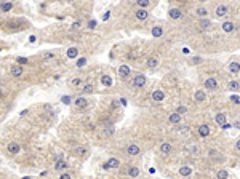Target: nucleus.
Masks as SVG:
<instances>
[{
  "label": "nucleus",
  "mask_w": 240,
  "mask_h": 179,
  "mask_svg": "<svg viewBox=\"0 0 240 179\" xmlns=\"http://www.w3.org/2000/svg\"><path fill=\"white\" fill-rule=\"evenodd\" d=\"M195 15H198L200 18H205V16H208V10H206L205 7H198L195 10Z\"/></svg>",
  "instance_id": "25"
},
{
  "label": "nucleus",
  "mask_w": 240,
  "mask_h": 179,
  "mask_svg": "<svg viewBox=\"0 0 240 179\" xmlns=\"http://www.w3.org/2000/svg\"><path fill=\"white\" fill-rule=\"evenodd\" d=\"M215 120H216V123H218L219 126H223L224 123L227 122V117H226V114H216Z\"/></svg>",
  "instance_id": "17"
},
{
  "label": "nucleus",
  "mask_w": 240,
  "mask_h": 179,
  "mask_svg": "<svg viewBox=\"0 0 240 179\" xmlns=\"http://www.w3.org/2000/svg\"><path fill=\"white\" fill-rule=\"evenodd\" d=\"M67 58L69 59H75L77 56H78V48H75V47H71V48H69L67 50Z\"/></svg>",
  "instance_id": "19"
},
{
  "label": "nucleus",
  "mask_w": 240,
  "mask_h": 179,
  "mask_svg": "<svg viewBox=\"0 0 240 179\" xmlns=\"http://www.w3.org/2000/svg\"><path fill=\"white\" fill-rule=\"evenodd\" d=\"M159 66V58H155V56H152L147 59V67H151V69H154Z\"/></svg>",
  "instance_id": "22"
},
{
  "label": "nucleus",
  "mask_w": 240,
  "mask_h": 179,
  "mask_svg": "<svg viewBox=\"0 0 240 179\" xmlns=\"http://www.w3.org/2000/svg\"><path fill=\"white\" fill-rule=\"evenodd\" d=\"M93 85H91V83H86L85 86H83V90H82V91H83V93H93Z\"/></svg>",
  "instance_id": "34"
},
{
  "label": "nucleus",
  "mask_w": 240,
  "mask_h": 179,
  "mask_svg": "<svg viewBox=\"0 0 240 179\" xmlns=\"http://www.w3.org/2000/svg\"><path fill=\"white\" fill-rule=\"evenodd\" d=\"M152 35H154V37L155 39H160V37H162V35H163V29H162V27H160V26H155V27H152Z\"/></svg>",
  "instance_id": "20"
},
{
  "label": "nucleus",
  "mask_w": 240,
  "mask_h": 179,
  "mask_svg": "<svg viewBox=\"0 0 240 179\" xmlns=\"http://www.w3.org/2000/svg\"><path fill=\"white\" fill-rule=\"evenodd\" d=\"M135 16H136V19H139V21H146L147 18H149V13H147L146 8H139V10L135 13Z\"/></svg>",
  "instance_id": "6"
},
{
  "label": "nucleus",
  "mask_w": 240,
  "mask_h": 179,
  "mask_svg": "<svg viewBox=\"0 0 240 179\" xmlns=\"http://www.w3.org/2000/svg\"><path fill=\"white\" fill-rule=\"evenodd\" d=\"M109 18H110V15H109V11H107V13H104V15H103V19H104V21H107Z\"/></svg>",
  "instance_id": "46"
},
{
  "label": "nucleus",
  "mask_w": 240,
  "mask_h": 179,
  "mask_svg": "<svg viewBox=\"0 0 240 179\" xmlns=\"http://www.w3.org/2000/svg\"><path fill=\"white\" fill-rule=\"evenodd\" d=\"M59 179H72V178L69 176V174H61V178H59Z\"/></svg>",
  "instance_id": "47"
},
{
  "label": "nucleus",
  "mask_w": 240,
  "mask_h": 179,
  "mask_svg": "<svg viewBox=\"0 0 240 179\" xmlns=\"http://www.w3.org/2000/svg\"><path fill=\"white\" fill-rule=\"evenodd\" d=\"M200 2H206V0H200Z\"/></svg>",
  "instance_id": "55"
},
{
  "label": "nucleus",
  "mask_w": 240,
  "mask_h": 179,
  "mask_svg": "<svg viewBox=\"0 0 240 179\" xmlns=\"http://www.w3.org/2000/svg\"><path fill=\"white\" fill-rule=\"evenodd\" d=\"M230 101H232L234 104H239V102H240V98H239V94H232V96H230Z\"/></svg>",
  "instance_id": "39"
},
{
  "label": "nucleus",
  "mask_w": 240,
  "mask_h": 179,
  "mask_svg": "<svg viewBox=\"0 0 240 179\" xmlns=\"http://www.w3.org/2000/svg\"><path fill=\"white\" fill-rule=\"evenodd\" d=\"M198 62H202V58H194L192 59V64H198Z\"/></svg>",
  "instance_id": "45"
},
{
  "label": "nucleus",
  "mask_w": 240,
  "mask_h": 179,
  "mask_svg": "<svg viewBox=\"0 0 240 179\" xmlns=\"http://www.w3.org/2000/svg\"><path fill=\"white\" fill-rule=\"evenodd\" d=\"M194 98H195L197 102H203V101L206 99V93H205L203 90H197L195 94H194Z\"/></svg>",
  "instance_id": "10"
},
{
  "label": "nucleus",
  "mask_w": 240,
  "mask_h": 179,
  "mask_svg": "<svg viewBox=\"0 0 240 179\" xmlns=\"http://www.w3.org/2000/svg\"><path fill=\"white\" fill-rule=\"evenodd\" d=\"M74 152H75V155H83V154L86 152V149H85V147H78V149L74 150Z\"/></svg>",
  "instance_id": "38"
},
{
  "label": "nucleus",
  "mask_w": 240,
  "mask_h": 179,
  "mask_svg": "<svg viewBox=\"0 0 240 179\" xmlns=\"http://www.w3.org/2000/svg\"><path fill=\"white\" fill-rule=\"evenodd\" d=\"M2 93H3V91H2V88H0V98H2Z\"/></svg>",
  "instance_id": "54"
},
{
  "label": "nucleus",
  "mask_w": 240,
  "mask_h": 179,
  "mask_svg": "<svg viewBox=\"0 0 240 179\" xmlns=\"http://www.w3.org/2000/svg\"><path fill=\"white\" fill-rule=\"evenodd\" d=\"M27 112H29V111H27V109H24V111L21 112V117H24V115H27Z\"/></svg>",
  "instance_id": "51"
},
{
  "label": "nucleus",
  "mask_w": 240,
  "mask_h": 179,
  "mask_svg": "<svg viewBox=\"0 0 240 179\" xmlns=\"http://www.w3.org/2000/svg\"><path fill=\"white\" fill-rule=\"evenodd\" d=\"M229 71L232 72V74H239V72H240L239 62H237V61H235V62H230V64H229Z\"/></svg>",
  "instance_id": "26"
},
{
  "label": "nucleus",
  "mask_w": 240,
  "mask_h": 179,
  "mask_svg": "<svg viewBox=\"0 0 240 179\" xmlns=\"http://www.w3.org/2000/svg\"><path fill=\"white\" fill-rule=\"evenodd\" d=\"M16 62H19V64H27L29 61H27L26 58H18V59H16Z\"/></svg>",
  "instance_id": "43"
},
{
  "label": "nucleus",
  "mask_w": 240,
  "mask_h": 179,
  "mask_svg": "<svg viewBox=\"0 0 240 179\" xmlns=\"http://www.w3.org/2000/svg\"><path fill=\"white\" fill-rule=\"evenodd\" d=\"M0 26H2V22H0Z\"/></svg>",
  "instance_id": "56"
},
{
  "label": "nucleus",
  "mask_w": 240,
  "mask_h": 179,
  "mask_svg": "<svg viewBox=\"0 0 240 179\" xmlns=\"http://www.w3.org/2000/svg\"><path fill=\"white\" fill-rule=\"evenodd\" d=\"M144 85H146V77L142 74H138L135 79H133V86H135V88H144Z\"/></svg>",
  "instance_id": "1"
},
{
  "label": "nucleus",
  "mask_w": 240,
  "mask_h": 179,
  "mask_svg": "<svg viewBox=\"0 0 240 179\" xmlns=\"http://www.w3.org/2000/svg\"><path fill=\"white\" fill-rule=\"evenodd\" d=\"M186 112H187L186 105H179V107L176 109V114H179V115H183V114H186Z\"/></svg>",
  "instance_id": "36"
},
{
  "label": "nucleus",
  "mask_w": 240,
  "mask_h": 179,
  "mask_svg": "<svg viewBox=\"0 0 240 179\" xmlns=\"http://www.w3.org/2000/svg\"><path fill=\"white\" fill-rule=\"evenodd\" d=\"M0 8H2V11H5V13H7V11H10L11 8H13V5H11L10 2H3V3H2V7H0Z\"/></svg>",
  "instance_id": "32"
},
{
  "label": "nucleus",
  "mask_w": 240,
  "mask_h": 179,
  "mask_svg": "<svg viewBox=\"0 0 240 179\" xmlns=\"http://www.w3.org/2000/svg\"><path fill=\"white\" fill-rule=\"evenodd\" d=\"M37 42V37H35V35H32V37H31V43H35Z\"/></svg>",
  "instance_id": "49"
},
{
  "label": "nucleus",
  "mask_w": 240,
  "mask_h": 179,
  "mask_svg": "<svg viewBox=\"0 0 240 179\" xmlns=\"http://www.w3.org/2000/svg\"><path fill=\"white\" fill-rule=\"evenodd\" d=\"M171 152H173V146L170 144V142H162V144H160V154L170 155Z\"/></svg>",
  "instance_id": "4"
},
{
  "label": "nucleus",
  "mask_w": 240,
  "mask_h": 179,
  "mask_svg": "<svg viewBox=\"0 0 240 179\" xmlns=\"http://www.w3.org/2000/svg\"><path fill=\"white\" fill-rule=\"evenodd\" d=\"M183 53H184V54H189L191 51H189V48H184V50H183Z\"/></svg>",
  "instance_id": "52"
},
{
  "label": "nucleus",
  "mask_w": 240,
  "mask_h": 179,
  "mask_svg": "<svg viewBox=\"0 0 240 179\" xmlns=\"http://www.w3.org/2000/svg\"><path fill=\"white\" fill-rule=\"evenodd\" d=\"M127 154H128V155H133V157H135V155H139V154H141L139 146H138V144H130V146L127 147Z\"/></svg>",
  "instance_id": "5"
},
{
  "label": "nucleus",
  "mask_w": 240,
  "mask_h": 179,
  "mask_svg": "<svg viewBox=\"0 0 240 179\" xmlns=\"http://www.w3.org/2000/svg\"><path fill=\"white\" fill-rule=\"evenodd\" d=\"M19 150H21V147H19V144H18V142H10V144H8V152H10L11 155L19 154Z\"/></svg>",
  "instance_id": "9"
},
{
  "label": "nucleus",
  "mask_w": 240,
  "mask_h": 179,
  "mask_svg": "<svg viewBox=\"0 0 240 179\" xmlns=\"http://www.w3.org/2000/svg\"><path fill=\"white\" fill-rule=\"evenodd\" d=\"M131 74V69L127 66V64H122V66L119 67V77H122V79H127L128 75Z\"/></svg>",
  "instance_id": "3"
},
{
  "label": "nucleus",
  "mask_w": 240,
  "mask_h": 179,
  "mask_svg": "<svg viewBox=\"0 0 240 179\" xmlns=\"http://www.w3.org/2000/svg\"><path fill=\"white\" fill-rule=\"evenodd\" d=\"M221 27H223L224 32H234L235 24H234V22H230V21H226V22H223V24H221Z\"/></svg>",
  "instance_id": "14"
},
{
  "label": "nucleus",
  "mask_w": 240,
  "mask_h": 179,
  "mask_svg": "<svg viewBox=\"0 0 240 179\" xmlns=\"http://www.w3.org/2000/svg\"><path fill=\"white\" fill-rule=\"evenodd\" d=\"M114 131H115V128L110 125V126H106L104 128V134H107V136H110V134H114Z\"/></svg>",
  "instance_id": "35"
},
{
  "label": "nucleus",
  "mask_w": 240,
  "mask_h": 179,
  "mask_svg": "<svg viewBox=\"0 0 240 179\" xmlns=\"http://www.w3.org/2000/svg\"><path fill=\"white\" fill-rule=\"evenodd\" d=\"M198 26H200L203 30H206V29H210V27H211V21L210 19H202L200 22H198Z\"/></svg>",
  "instance_id": "27"
},
{
  "label": "nucleus",
  "mask_w": 240,
  "mask_h": 179,
  "mask_svg": "<svg viewBox=\"0 0 240 179\" xmlns=\"http://www.w3.org/2000/svg\"><path fill=\"white\" fill-rule=\"evenodd\" d=\"M227 86H229L230 91H235V90H239V82L237 80H230Z\"/></svg>",
  "instance_id": "30"
},
{
  "label": "nucleus",
  "mask_w": 240,
  "mask_h": 179,
  "mask_svg": "<svg viewBox=\"0 0 240 179\" xmlns=\"http://www.w3.org/2000/svg\"><path fill=\"white\" fill-rule=\"evenodd\" d=\"M22 74H24V71H22V67L19 66V64H16V66L11 67V75L13 77H21Z\"/></svg>",
  "instance_id": "12"
},
{
  "label": "nucleus",
  "mask_w": 240,
  "mask_h": 179,
  "mask_svg": "<svg viewBox=\"0 0 240 179\" xmlns=\"http://www.w3.org/2000/svg\"><path fill=\"white\" fill-rule=\"evenodd\" d=\"M74 104H75V107H78V109H83V107H86L88 101H86L85 98H77L75 101H74Z\"/></svg>",
  "instance_id": "18"
},
{
  "label": "nucleus",
  "mask_w": 240,
  "mask_h": 179,
  "mask_svg": "<svg viewBox=\"0 0 240 179\" xmlns=\"http://www.w3.org/2000/svg\"><path fill=\"white\" fill-rule=\"evenodd\" d=\"M216 16H219V18H223V16H226L227 15V7L226 5H219V7H216Z\"/></svg>",
  "instance_id": "16"
},
{
  "label": "nucleus",
  "mask_w": 240,
  "mask_h": 179,
  "mask_svg": "<svg viewBox=\"0 0 240 179\" xmlns=\"http://www.w3.org/2000/svg\"><path fill=\"white\" fill-rule=\"evenodd\" d=\"M61 102H63V104H71V102H72V98H71V96H63V98H61Z\"/></svg>",
  "instance_id": "37"
},
{
  "label": "nucleus",
  "mask_w": 240,
  "mask_h": 179,
  "mask_svg": "<svg viewBox=\"0 0 240 179\" xmlns=\"http://www.w3.org/2000/svg\"><path fill=\"white\" fill-rule=\"evenodd\" d=\"M216 178H218V179H227L229 174H227V171H226V169H219V171L216 173Z\"/></svg>",
  "instance_id": "29"
},
{
  "label": "nucleus",
  "mask_w": 240,
  "mask_h": 179,
  "mask_svg": "<svg viewBox=\"0 0 240 179\" xmlns=\"http://www.w3.org/2000/svg\"><path fill=\"white\" fill-rule=\"evenodd\" d=\"M101 83L106 85V86H110V85H112V79H110V77H107V75H104L103 79H101Z\"/></svg>",
  "instance_id": "31"
},
{
  "label": "nucleus",
  "mask_w": 240,
  "mask_h": 179,
  "mask_svg": "<svg viewBox=\"0 0 240 179\" xmlns=\"http://www.w3.org/2000/svg\"><path fill=\"white\" fill-rule=\"evenodd\" d=\"M78 27H82V22H80V21H75V22L72 24V29H78Z\"/></svg>",
  "instance_id": "44"
},
{
  "label": "nucleus",
  "mask_w": 240,
  "mask_h": 179,
  "mask_svg": "<svg viewBox=\"0 0 240 179\" xmlns=\"http://www.w3.org/2000/svg\"><path fill=\"white\" fill-rule=\"evenodd\" d=\"M205 88L206 90H210V91H215V90H218V82H216V79H213V77H208V79L205 80Z\"/></svg>",
  "instance_id": "2"
},
{
  "label": "nucleus",
  "mask_w": 240,
  "mask_h": 179,
  "mask_svg": "<svg viewBox=\"0 0 240 179\" xmlns=\"http://www.w3.org/2000/svg\"><path fill=\"white\" fill-rule=\"evenodd\" d=\"M72 85H74V86H80V85H82V79H74V80H72Z\"/></svg>",
  "instance_id": "42"
},
{
  "label": "nucleus",
  "mask_w": 240,
  "mask_h": 179,
  "mask_svg": "<svg viewBox=\"0 0 240 179\" xmlns=\"http://www.w3.org/2000/svg\"><path fill=\"white\" fill-rule=\"evenodd\" d=\"M106 163H107L109 169H110V168H119V166H120V162H119L117 158H114V157H110V158H109Z\"/></svg>",
  "instance_id": "21"
},
{
  "label": "nucleus",
  "mask_w": 240,
  "mask_h": 179,
  "mask_svg": "<svg viewBox=\"0 0 240 179\" xmlns=\"http://www.w3.org/2000/svg\"><path fill=\"white\" fill-rule=\"evenodd\" d=\"M168 16L171 18V19H179V18L183 16V11L179 10V8H170V11H168Z\"/></svg>",
  "instance_id": "8"
},
{
  "label": "nucleus",
  "mask_w": 240,
  "mask_h": 179,
  "mask_svg": "<svg viewBox=\"0 0 240 179\" xmlns=\"http://www.w3.org/2000/svg\"><path fill=\"white\" fill-rule=\"evenodd\" d=\"M181 118H183V115H179V114H171V115L168 117V123H171V125H178L179 122H181Z\"/></svg>",
  "instance_id": "11"
},
{
  "label": "nucleus",
  "mask_w": 240,
  "mask_h": 179,
  "mask_svg": "<svg viewBox=\"0 0 240 179\" xmlns=\"http://www.w3.org/2000/svg\"><path fill=\"white\" fill-rule=\"evenodd\" d=\"M221 128H223V130H229V128H230V125H229V123H224V125L221 126Z\"/></svg>",
  "instance_id": "48"
},
{
  "label": "nucleus",
  "mask_w": 240,
  "mask_h": 179,
  "mask_svg": "<svg viewBox=\"0 0 240 179\" xmlns=\"http://www.w3.org/2000/svg\"><path fill=\"white\" fill-rule=\"evenodd\" d=\"M96 24H98V21H96V19H91V21H88V27H90V29H95V27H96Z\"/></svg>",
  "instance_id": "41"
},
{
  "label": "nucleus",
  "mask_w": 240,
  "mask_h": 179,
  "mask_svg": "<svg viewBox=\"0 0 240 179\" xmlns=\"http://www.w3.org/2000/svg\"><path fill=\"white\" fill-rule=\"evenodd\" d=\"M117 105H119V101H117V99L112 101V107H117Z\"/></svg>",
  "instance_id": "50"
},
{
  "label": "nucleus",
  "mask_w": 240,
  "mask_h": 179,
  "mask_svg": "<svg viewBox=\"0 0 240 179\" xmlns=\"http://www.w3.org/2000/svg\"><path fill=\"white\" fill-rule=\"evenodd\" d=\"M198 134H200L202 137H206L210 134V126L208 125H200L198 126Z\"/></svg>",
  "instance_id": "15"
},
{
  "label": "nucleus",
  "mask_w": 240,
  "mask_h": 179,
  "mask_svg": "<svg viewBox=\"0 0 240 179\" xmlns=\"http://www.w3.org/2000/svg\"><path fill=\"white\" fill-rule=\"evenodd\" d=\"M186 149H187V152L191 154V155H195V154L198 152V149H197V146H195V144H189Z\"/></svg>",
  "instance_id": "28"
},
{
  "label": "nucleus",
  "mask_w": 240,
  "mask_h": 179,
  "mask_svg": "<svg viewBox=\"0 0 240 179\" xmlns=\"http://www.w3.org/2000/svg\"><path fill=\"white\" fill-rule=\"evenodd\" d=\"M67 168V162H64V160H54V169H58V171H63V169Z\"/></svg>",
  "instance_id": "13"
},
{
  "label": "nucleus",
  "mask_w": 240,
  "mask_h": 179,
  "mask_svg": "<svg viewBox=\"0 0 240 179\" xmlns=\"http://www.w3.org/2000/svg\"><path fill=\"white\" fill-rule=\"evenodd\" d=\"M179 174H181V176H191V174H192V168L191 166H181V168H179Z\"/></svg>",
  "instance_id": "24"
},
{
  "label": "nucleus",
  "mask_w": 240,
  "mask_h": 179,
  "mask_svg": "<svg viewBox=\"0 0 240 179\" xmlns=\"http://www.w3.org/2000/svg\"><path fill=\"white\" fill-rule=\"evenodd\" d=\"M21 179H32L31 176H24V178H21Z\"/></svg>",
  "instance_id": "53"
},
{
  "label": "nucleus",
  "mask_w": 240,
  "mask_h": 179,
  "mask_svg": "<svg viewBox=\"0 0 240 179\" xmlns=\"http://www.w3.org/2000/svg\"><path fill=\"white\" fill-rule=\"evenodd\" d=\"M149 2L151 0H136V3L139 5V8H147L149 7Z\"/></svg>",
  "instance_id": "33"
},
{
  "label": "nucleus",
  "mask_w": 240,
  "mask_h": 179,
  "mask_svg": "<svg viewBox=\"0 0 240 179\" xmlns=\"http://www.w3.org/2000/svg\"><path fill=\"white\" fill-rule=\"evenodd\" d=\"M128 176H130V178H138V176H139V168L130 166V168H128Z\"/></svg>",
  "instance_id": "23"
},
{
  "label": "nucleus",
  "mask_w": 240,
  "mask_h": 179,
  "mask_svg": "<svg viewBox=\"0 0 240 179\" xmlns=\"http://www.w3.org/2000/svg\"><path fill=\"white\" fill-rule=\"evenodd\" d=\"M85 64H86V59H85V58H80V59L77 61V66H78V67H83Z\"/></svg>",
  "instance_id": "40"
},
{
  "label": "nucleus",
  "mask_w": 240,
  "mask_h": 179,
  "mask_svg": "<svg viewBox=\"0 0 240 179\" xmlns=\"http://www.w3.org/2000/svg\"><path fill=\"white\" fill-rule=\"evenodd\" d=\"M152 99L155 101V102H162V101L165 99V93L162 90H155L152 91Z\"/></svg>",
  "instance_id": "7"
}]
</instances>
